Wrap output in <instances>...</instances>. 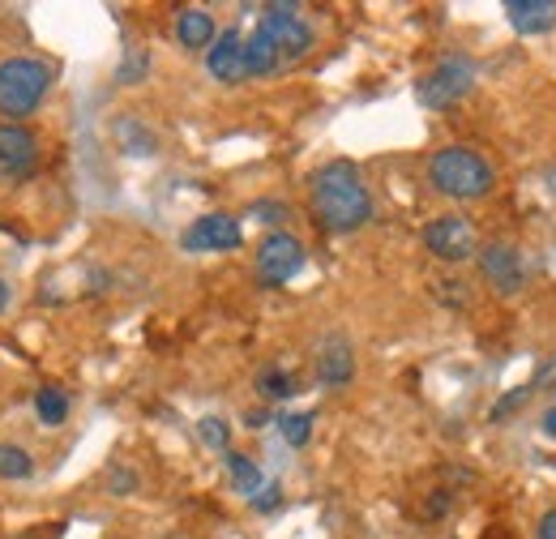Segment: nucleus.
Segmentation results:
<instances>
[{"instance_id": "nucleus-6", "label": "nucleus", "mask_w": 556, "mask_h": 539, "mask_svg": "<svg viewBox=\"0 0 556 539\" xmlns=\"http://www.w3.org/2000/svg\"><path fill=\"white\" fill-rule=\"evenodd\" d=\"M424 249L441 262H467V258L480 253V240H476V227L463 214H441L424 227Z\"/></svg>"}, {"instance_id": "nucleus-4", "label": "nucleus", "mask_w": 556, "mask_h": 539, "mask_svg": "<svg viewBox=\"0 0 556 539\" xmlns=\"http://www.w3.org/2000/svg\"><path fill=\"white\" fill-rule=\"evenodd\" d=\"M257 26L270 35V43L278 48V61H282V65L304 61L308 48H313V26L300 17L295 4H266V13H262Z\"/></svg>"}, {"instance_id": "nucleus-18", "label": "nucleus", "mask_w": 556, "mask_h": 539, "mask_svg": "<svg viewBox=\"0 0 556 539\" xmlns=\"http://www.w3.org/2000/svg\"><path fill=\"white\" fill-rule=\"evenodd\" d=\"M112 134H116V141H121L129 154H154V146H159V141H154V134H150V129H141L134 116L116 121V129H112Z\"/></svg>"}, {"instance_id": "nucleus-20", "label": "nucleus", "mask_w": 556, "mask_h": 539, "mask_svg": "<svg viewBox=\"0 0 556 539\" xmlns=\"http://www.w3.org/2000/svg\"><path fill=\"white\" fill-rule=\"evenodd\" d=\"M278 433H282V441L287 446H308V437H313V411H291V415H282L278 419Z\"/></svg>"}, {"instance_id": "nucleus-31", "label": "nucleus", "mask_w": 556, "mask_h": 539, "mask_svg": "<svg viewBox=\"0 0 556 539\" xmlns=\"http://www.w3.org/2000/svg\"><path fill=\"white\" fill-rule=\"evenodd\" d=\"M4 309H9V283L0 278V313H4Z\"/></svg>"}, {"instance_id": "nucleus-10", "label": "nucleus", "mask_w": 556, "mask_h": 539, "mask_svg": "<svg viewBox=\"0 0 556 539\" xmlns=\"http://www.w3.org/2000/svg\"><path fill=\"white\" fill-rule=\"evenodd\" d=\"M480 270H484V278L501 296H518L522 283H527V270H522L518 249H514V245H501V240L480 249Z\"/></svg>"}, {"instance_id": "nucleus-21", "label": "nucleus", "mask_w": 556, "mask_h": 539, "mask_svg": "<svg viewBox=\"0 0 556 539\" xmlns=\"http://www.w3.org/2000/svg\"><path fill=\"white\" fill-rule=\"evenodd\" d=\"M30 472H35L30 454H26L22 446H4V441H0V479H26Z\"/></svg>"}, {"instance_id": "nucleus-27", "label": "nucleus", "mask_w": 556, "mask_h": 539, "mask_svg": "<svg viewBox=\"0 0 556 539\" xmlns=\"http://www.w3.org/2000/svg\"><path fill=\"white\" fill-rule=\"evenodd\" d=\"M275 505H278V484H262V492L253 497V510L266 514V510H275Z\"/></svg>"}, {"instance_id": "nucleus-19", "label": "nucleus", "mask_w": 556, "mask_h": 539, "mask_svg": "<svg viewBox=\"0 0 556 539\" xmlns=\"http://www.w3.org/2000/svg\"><path fill=\"white\" fill-rule=\"evenodd\" d=\"M257 390H262V399H270V403H282V399H291V394L300 390V381H295L287 368H266V373L257 377Z\"/></svg>"}, {"instance_id": "nucleus-12", "label": "nucleus", "mask_w": 556, "mask_h": 539, "mask_svg": "<svg viewBox=\"0 0 556 539\" xmlns=\"http://www.w3.org/2000/svg\"><path fill=\"white\" fill-rule=\"evenodd\" d=\"M355 377V355H351V342L343 335H330L317 347V381L339 390Z\"/></svg>"}, {"instance_id": "nucleus-11", "label": "nucleus", "mask_w": 556, "mask_h": 539, "mask_svg": "<svg viewBox=\"0 0 556 539\" xmlns=\"http://www.w3.org/2000/svg\"><path fill=\"white\" fill-rule=\"evenodd\" d=\"M206 68H210V77H218V82H227V86L244 82V77H249V68H244V35H240V30H223V35L210 43Z\"/></svg>"}, {"instance_id": "nucleus-15", "label": "nucleus", "mask_w": 556, "mask_h": 539, "mask_svg": "<svg viewBox=\"0 0 556 539\" xmlns=\"http://www.w3.org/2000/svg\"><path fill=\"white\" fill-rule=\"evenodd\" d=\"M244 68H249V77H266V73H278V68H282L278 48L270 43V35H266L262 26L244 39Z\"/></svg>"}, {"instance_id": "nucleus-22", "label": "nucleus", "mask_w": 556, "mask_h": 539, "mask_svg": "<svg viewBox=\"0 0 556 539\" xmlns=\"http://www.w3.org/2000/svg\"><path fill=\"white\" fill-rule=\"evenodd\" d=\"M198 433H202V441H206L210 450H227V446H231V428H227L223 419H214V415H206V419L198 424Z\"/></svg>"}, {"instance_id": "nucleus-16", "label": "nucleus", "mask_w": 556, "mask_h": 539, "mask_svg": "<svg viewBox=\"0 0 556 539\" xmlns=\"http://www.w3.org/2000/svg\"><path fill=\"white\" fill-rule=\"evenodd\" d=\"M35 415H39V424L61 428V424L70 419V394H65L61 386H43V390L35 394Z\"/></svg>"}, {"instance_id": "nucleus-17", "label": "nucleus", "mask_w": 556, "mask_h": 539, "mask_svg": "<svg viewBox=\"0 0 556 539\" xmlns=\"http://www.w3.org/2000/svg\"><path fill=\"white\" fill-rule=\"evenodd\" d=\"M227 475H231V484H236V492H244L249 501L262 492V467L253 463V459H244V454H236V450H227Z\"/></svg>"}, {"instance_id": "nucleus-3", "label": "nucleus", "mask_w": 556, "mask_h": 539, "mask_svg": "<svg viewBox=\"0 0 556 539\" xmlns=\"http://www.w3.org/2000/svg\"><path fill=\"white\" fill-rule=\"evenodd\" d=\"M48 86H52V73L43 61H30V57L0 61V116H9V125H17L22 116H30L43 103Z\"/></svg>"}, {"instance_id": "nucleus-23", "label": "nucleus", "mask_w": 556, "mask_h": 539, "mask_svg": "<svg viewBox=\"0 0 556 539\" xmlns=\"http://www.w3.org/2000/svg\"><path fill=\"white\" fill-rule=\"evenodd\" d=\"M146 68H150V61H146L141 52H134V57H125V65H121V73H116V82H125V86H138L141 77H146Z\"/></svg>"}, {"instance_id": "nucleus-2", "label": "nucleus", "mask_w": 556, "mask_h": 539, "mask_svg": "<svg viewBox=\"0 0 556 539\" xmlns=\"http://www.w3.org/2000/svg\"><path fill=\"white\" fill-rule=\"evenodd\" d=\"M428 180L437 193L454 198V202H476L492 193V167L480 150L471 146H445L432 154L428 163Z\"/></svg>"}, {"instance_id": "nucleus-26", "label": "nucleus", "mask_w": 556, "mask_h": 539, "mask_svg": "<svg viewBox=\"0 0 556 539\" xmlns=\"http://www.w3.org/2000/svg\"><path fill=\"white\" fill-rule=\"evenodd\" d=\"M535 386H540V390L556 386V351L548 355V360H544V364H540V373H535ZM535 386H531V390H535Z\"/></svg>"}, {"instance_id": "nucleus-8", "label": "nucleus", "mask_w": 556, "mask_h": 539, "mask_svg": "<svg viewBox=\"0 0 556 539\" xmlns=\"http://www.w3.org/2000/svg\"><path fill=\"white\" fill-rule=\"evenodd\" d=\"M180 245L189 253H231L244 245V231H240V218L231 214H202L193 227H185Z\"/></svg>"}, {"instance_id": "nucleus-29", "label": "nucleus", "mask_w": 556, "mask_h": 539, "mask_svg": "<svg viewBox=\"0 0 556 539\" xmlns=\"http://www.w3.org/2000/svg\"><path fill=\"white\" fill-rule=\"evenodd\" d=\"M540 539H556V510H548V514L540 518Z\"/></svg>"}, {"instance_id": "nucleus-1", "label": "nucleus", "mask_w": 556, "mask_h": 539, "mask_svg": "<svg viewBox=\"0 0 556 539\" xmlns=\"http://www.w3.org/2000/svg\"><path fill=\"white\" fill-rule=\"evenodd\" d=\"M313 210L326 231H355L372 218V198H368L355 163L334 159L313 176Z\"/></svg>"}, {"instance_id": "nucleus-24", "label": "nucleus", "mask_w": 556, "mask_h": 539, "mask_svg": "<svg viewBox=\"0 0 556 539\" xmlns=\"http://www.w3.org/2000/svg\"><path fill=\"white\" fill-rule=\"evenodd\" d=\"M527 399H531V386H522V390H514L509 399H501V403L492 406V419H505L509 411H518V406L527 403Z\"/></svg>"}, {"instance_id": "nucleus-5", "label": "nucleus", "mask_w": 556, "mask_h": 539, "mask_svg": "<svg viewBox=\"0 0 556 539\" xmlns=\"http://www.w3.org/2000/svg\"><path fill=\"white\" fill-rule=\"evenodd\" d=\"M471 86H476V65L463 61V57H450V61H441V65L419 82V103L432 108V112H445L458 99H467Z\"/></svg>"}, {"instance_id": "nucleus-28", "label": "nucleus", "mask_w": 556, "mask_h": 539, "mask_svg": "<svg viewBox=\"0 0 556 539\" xmlns=\"http://www.w3.org/2000/svg\"><path fill=\"white\" fill-rule=\"evenodd\" d=\"M112 488H116V492H129V488H138V475H134V472H116V475H112Z\"/></svg>"}, {"instance_id": "nucleus-13", "label": "nucleus", "mask_w": 556, "mask_h": 539, "mask_svg": "<svg viewBox=\"0 0 556 539\" xmlns=\"http://www.w3.org/2000/svg\"><path fill=\"white\" fill-rule=\"evenodd\" d=\"M505 17L518 35H548L556 26V0H505Z\"/></svg>"}, {"instance_id": "nucleus-7", "label": "nucleus", "mask_w": 556, "mask_h": 539, "mask_svg": "<svg viewBox=\"0 0 556 539\" xmlns=\"http://www.w3.org/2000/svg\"><path fill=\"white\" fill-rule=\"evenodd\" d=\"M304 270V245L291 231H270L257 249V278L266 287H282Z\"/></svg>"}, {"instance_id": "nucleus-9", "label": "nucleus", "mask_w": 556, "mask_h": 539, "mask_svg": "<svg viewBox=\"0 0 556 539\" xmlns=\"http://www.w3.org/2000/svg\"><path fill=\"white\" fill-rule=\"evenodd\" d=\"M39 167V137L26 125H0V180H26Z\"/></svg>"}, {"instance_id": "nucleus-30", "label": "nucleus", "mask_w": 556, "mask_h": 539, "mask_svg": "<svg viewBox=\"0 0 556 539\" xmlns=\"http://www.w3.org/2000/svg\"><path fill=\"white\" fill-rule=\"evenodd\" d=\"M544 433H553L556 437V406H548V415H544Z\"/></svg>"}, {"instance_id": "nucleus-25", "label": "nucleus", "mask_w": 556, "mask_h": 539, "mask_svg": "<svg viewBox=\"0 0 556 539\" xmlns=\"http://www.w3.org/2000/svg\"><path fill=\"white\" fill-rule=\"evenodd\" d=\"M249 214H253V218H262V223H282V218H287V205H278V202H253V205H249Z\"/></svg>"}, {"instance_id": "nucleus-14", "label": "nucleus", "mask_w": 556, "mask_h": 539, "mask_svg": "<svg viewBox=\"0 0 556 539\" xmlns=\"http://www.w3.org/2000/svg\"><path fill=\"white\" fill-rule=\"evenodd\" d=\"M176 39H180V48H189V52L210 48V43H214V17H210L206 9H180V17H176Z\"/></svg>"}]
</instances>
